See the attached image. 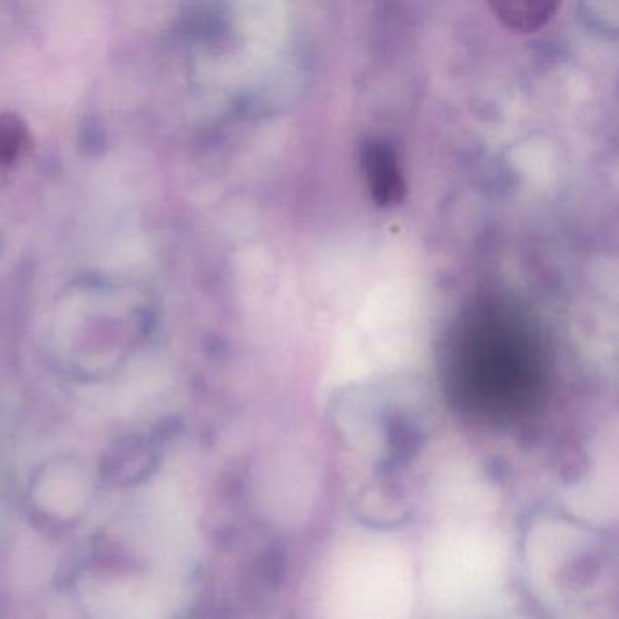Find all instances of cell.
I'll return each instance as SVG.
<instances>
[{
  "instance_id": "cell-1",
  "label": "cell",
  "mask_w": 619,
  "mask_h": 619,
  "mask_svg": "<svg viewBox=\"0 0 619 619\" xmlns=\"http://www.w3.org/2000/svg\"><path fill=\"white\" fill-rule=\"evenodd\" d=\"M365 168L369 187L382 206H389L400 200L403 191L402 177L389 149L371 144L365 153Z\"/></svg>"
},
{
  "instance_id": "cell-2",
  "label": "cell",
  "mask_w": 619,
  "mask_h": 619,
  "mask_svg": "<svg viewBox=\"0 0 619 619\" xmlns=\"http://www.w3.org/2000/svg\"><path fill=\"white\" fill-rule=\"evenodd\" d=\"M556 4L551 2H502L492 4V10L496 11V17L500 19L505 28L529 33L540 30L549 20L554 17Z\"/></svg>"
}]
</instances>
